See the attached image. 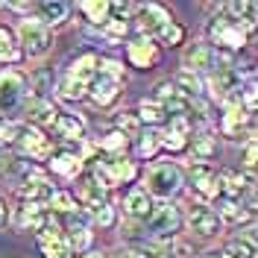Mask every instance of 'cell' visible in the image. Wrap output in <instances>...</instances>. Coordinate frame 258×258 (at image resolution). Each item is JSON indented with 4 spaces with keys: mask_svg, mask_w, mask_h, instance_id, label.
<instances>
[{
    "mask_svg": "<svg viewBox=\"0 0 258 258\" xmlns=\"http://www.w3.org/2000/svg\"><path fill=\"white\" fill-rule=\"evenodd\" d=\"M123 94V68L114 59H100V71L88 85V100L97 109H112L117 97Z\"/></svg>",
    "mask_w": 258,
    "mask_h": 258,
    "instance_id": "cell-1",
    "label": "cell"
},
{
    "mask_svg": "<svg viewBox=\"0 0 258 258\" xmlns=\"http://www.w3.org/2000/svg\"><path fill=\"white\" fill-rule=\"evenodd\" d=\"M97 71H100V56L82 53L80 59H74V62L68 64V71L62 74V80H59V94H62L64 100H71V103L82 100V97L88 94V85H91V80L97 77Z\"/></svg>",
    "mask_w": 258,
    "mask_h": 258,
    "instance_id": "cell-2",
    "label": "cell"
},
{
    "mask_svg": "<svg viewBox=\"0 0 258 258\" xmlns=\"http://www.w3.org/2000/svg\"><path fill=\"white\" fill-rule=\"evenodd\" d=\"M30 103V77L24 71H0V120H12Z\"/></svg>",
    "mask_w": 258,
    "mask_h": 258,
    "instance_id": "cell-3",
    "label": "cell"
},
{
    "mask_svg": "<svg viewBox=\"0 0 258 258\" xmlns=\"http://www.w3.org/2000/svg\"><path fill=\"white\" fill-rule=\"evenodd\" d=\"M206 35H209V47L220 50V53H226V56H235L238 50L246 44V35H249V30L246 27H241V24H235V21H229L226 15H217L209 18V24H206Z\"/></svg>",
    "mask_w": 258,
    "mask_h": 258,
    "instance_id": "cell-4",
    "label": "cell"
},
{
    "mask_svg": "<svg viewBox=\"0 0 258 258\" xmlns=\"http://www.w3.org/2000/svg\"><path fill=\"white\" fill-rule=\"evenodd\" d=\"M91 176L109 191V188H117V185H129L138 176V167L135 161H129L126 156H103V159L94 161V173Z\"/></svg>",
    "mask_w": 258,
    "mask_h": 258,
    "instance_id": "cell-5",
    "label": "cell"
},
{
    "mask_svg": "<svg viewBox=\"0 0 258 258\" xmlns=\"http://www.w3.org/2000/svg\"><path fill=\"white\" fill-rule=\"evenodd\" d=\"M182 170H179V164L173 161H159V164H153L150 170H147V188L144 191L150 197H159V200H170L173 194L182 191Z\"/></svg>",
    "mask_w": 258,
    "mask_h": 258,
    "instance_id": "cell-6",
    "label": "cell"
},
{
    "mask_svg": "<svg viewBox=\"0 0 258 258\" xmlns=\"http://www.w3.org/2000/svg\"><path fill=\"white\" fill-rule=\"evenodd\" d=\"M147 235H153V238H161V241H167V238H176V232L182 229V209L173 206L170 200H161L153 206L150 211V217H147Z\"/></svg>",
    "mask_w": 258,
    "mask_h": 258,
    "instance_id": "cell-7",
    "label": "cell"
},
{
    "mask_svg": "<svg viewBox=\"0 0 258 258\" xmlns=\"http://www.w3.org/2000/svg\"><path fill=\"white\" fill-rule=\"evenodd\" d=\"M223 68H232V56H226L220 50L209 47L206 41H203V44H194V47L185 53V71H191L197 77H203V74L214 77V74L223 71Z\"/></svg>",
    "mask_w": 258,
    "mask_h": 258,
    "instance_id": "cell-8",
    "label": "cell"
},
{
    "mask_svg": "<svg viewBox=\"0 0 258 258\" xmlns=\"http://www.w3.org/2000/svg\"><path fill=\"white\" fill-rule=\"evenodd\" d=\"M18 44H21V53H27L30 59H41L50 47H53V32L41 24V21H24L21 27H18Z\"/></svg>",
    "mask_w": 258,
    "mask_h": 258,
    "instance_id": "cell-9",
    "label": "cell"
},
{
    "mask_svg": "<svg viewBox=\"0 0 258 258\" xmlns=\"http://www.w3.org/2000/svg\"><path fill=\"white\" fill-rule=\"evenodd\" d=\"M12 147L18 150V156L27 159L30 164L32 161H47L50 156H53L50 138L35 126H18V135H15V144Z\"/></svg>",
    "mask_w": 258,
    "mask_h": 258,
    "instance_id": "cell-10",
    "label": "cell"
},
{
    "mask_svg": "<svg viewBox=\"0 0 258 258\" xmlns=\"http://www.w3.org/2000/svg\"><path fill=\"white\" fill-rule=\"evenodd\" d=\"M38 173L35 164L21 159L18 153H0V182L12 185V188H24V182Z\"/></svg>",
    "mask_w": 258,
    "mask_h": 258,
    "instance_id": "cell-11",
    "label": "cell"
},
{
    "mask_svg": "<svg viewBox=\"0 0 258 258\" xmlns=\"http://www.w3.org/2000/svg\"><path fill=\"white\" fill-rule=\"evenodd\" d=\"M191 188L203 200V206L211 200H220V176L209 164H194L191 167Z\"/></svg>",
    "mask_w": 258,
    "mask_h": 258,
    "instance_id": "cell-12",
    "label": "cell"
},
{
    "mask_svg": "<svg viewBox=\"0 0 258 258\" xmlns=\"http://www.w3.org/2000/svg\"><path fill=\"white\" fill-rule=\"evenodd\" d=\"M170 21H173L170 12L164 6H159V3H141V6H135V27L144 32V38H153Z\"/></svg>",
    "mask_w": 258,
    "mask_h": 258,
    "instance_id": "cell-13",
    "label": "cell"
},
{
    "mask_svg": "<svg viewBox=\"0 0 258 258\" xmlns=\"http://www.w3.org/2000/svg\"><path fill=\"white\" fill-rule=\"evenodd\" d=\"M188 229H191L197 238H214V235H220V217H217V211L211 209V206H203V203H197L191 211H188Z\"/></svg>",
    "mask_w": 258,
    "mask_h": 258,
    "instance_id": "cell-14",
    "label": "cell"
},
{
    "mask_svg": "<svg viewBox=\"0 0 258 258\" xmlns=\"http://www.w3.org/2000/svg\"><path fill=\"white\" fill-rule=\"evenodd\" d=\"M126 59L132 68H138V71H153L156 64L161 62V47H156L150 38H135V41H129L126 47Z\"/></svg>",
    "mask_w": 258,
    "mask_h": 258,
    "instance_id": "cell-15",
    "label": "cell"
},
{
    "mask_svg": "<svg viewBox=\"0 0 258 258\" xmlns=\"http://www.w3.org/2000/svg\"><path fill=\"white\" fill-rule=\"evenodd\" d=\"M74 200H77V206H80L82 211H100L103 206H109V197H106V188L97 182L94 176H85L77 185V194H74Z\"/></svg>",
    "mask_w": 258,
    "mask_h": 258,
    "instance_id": "cell-16",
    "label": "cell"
},
{
    "mask_svg": "<svg viewBox=\"0 0 258 258\" xmlns=\"http://www.w3.org/2000/svg\"><path fill=\"white\" fill-rule=\"evenodd\" d=\"M38 246H41V252L47 258H74L71 255V249H68V241H64V232L59 229L56 223H44L38 232Z\"/></svg>",
    "mask_w": 258,
    "mask_h": 258,
    "instance_id": "cell-17",
    "label": "cell"
},
{
    "mask_svg": "<svg viewBox=\"0 0 258 258\" xmlns=\"http://www.w3.org/2000/svg\"><path fill=\"white\" fill-rule=\"evenodd\" d=\"M191 120H167V126L159 132V144L170 153H185L188 141H191Z\"/></svg>",
    "mask_w": 258,
    "mask_h": 258,
    "instance_id": "cell-18",
    "label": "cell"
},
{
    "mask_svg": "<svg viewBox=\"0 0 258 258\" xmlns=\"http://www.w3.org/2000/svg\"><path fill=\"white\" fill-rule=\"evenodd\" d=\"M47 167L53 176L59 179H77V173L82 170V159L74 153V150H53V156L47 159Z\"/></svg>",
    "mask_w": 258,
    "mask_h": 258,
    "instance_id": "cell-19",
    "label": "cell"
},
{
    "mask_svg": "<svg viewBox=\"0 0 258 258\" xmlns=\"http://www.w3.org/2000/svg\"><path fill=\"white\" fill-rule=\"evenodd\" d=\"M21 194H24V203H32V206H47V200L56 194V188H53V182H50V179L38 170L32 179H27V182H24Z\"/></svg>",
    "mask_w": 258,
    "mask_h": 258,
    "instance_id": "cell-20",
    "label": "cell"
},
{
    "mask_svg": "<svg viewBox=\"0 0 258 258\" xmlns=\"http://www.w3.org/2000/svg\"><path fill=\"white\" fill-rule=\"evenodd\" d=\"M220 176V200H235V203H241L243 194L249 191V185H252V176H241L238 170H223V173H217Z\"/></svg>",
    "mask_w": 258,
    "mask_h": 258,
    "instance_id": "cell-21",
    "label": "cell"
},
{
    "mask_svg": "<svg viewBox=\"0 0 258 258\" xmlns=\"http://www.w3.org/2000/svg\"><path fill=\"white\" fill-rule=\"evenodd\" d=\"M153 197L144 191V188H132L126 194V203H123V209H126V217L129 220H135V223H147V217H150V211H153Z\"/></svg>",
    "mask_w": 258,
    "mask_h": 258,
    "instance_id": "cell-22",
    "label": "cell"
},
{
    "mask_svg": "<svg viewBox=\"0 0 258 258\" xmlns=\"http://www.w3.org/2000/svg\"><path fill=\"white\" fill-rule=\"evenodd\" d=\"M53 132H56L62 141H68V144H80L82 138H85V120L77 117V114L59 112L56 123H53Z\"/></svg>",
    "mask_w": 258,
    "mask_h": 258,
    "instance_id": "cell-23",
    "label": "cell"
},
{
    "mask_svg": "<svg viewBox=\"0 0 258 258\" xmlns=\"http://www.w3.org/2000/svg\"><path fill=\"white\" fill-rule=\"evenodd\" d=\"M170 82H173V88H176L185 100H191V103L203 100V91H206V80H203V77H197L191 71H179Z\"/></svg>",
    "mask_w": 258,
    "mask_h": 258,
    "instance_id": "cell-24",
    "label": "cell"
},
{
    "mask_svg": "<svg viewBox=\"0 0 258 258\" xmlns=\"http://www.w3.org/2000/svg\"><path fill=\"white\" fill-rule=\"evenodd\" d=\"M188 153L197 159V164H206L209 159H214V156H217V138H214L211 132H191Z\"/></svg>",
    "mask_w": 258,
    "mask_h": 258,
    "instance_id": "cell-25",
    "label": "cell"
},
{
    "mask_svg": "<svg viewBox=\"0 0 258 258\" xmlns=\"http://www.w3.org/2000/svg\"><path fill=\"white\" fill-rule=\"evenodd\" d=\"M44 223H47V211H44V206H32V203L18 206V211H15V226L18 229L38 232Z\"/></svg>",
    "mask_w": 258,
    "mask_h": 258,
    "instance_id": "cell-26",
    "label": "cell"
},
{
    "mask_svg": "<svg viewBox=\"0 0 258 258\" xmlns=\"http://www.w3.org/2000/svg\"><path fill=\"white\" fill-rule=\"evenodd\" d=\"M217 217H220V223L241 226V223H249L252 220V209H243V203H235V200H220Z\"/></svg>",
    "mask_w": 258,
    "mask_h": 258,
    "instance_id": "cell-27",
    "label": "cell"
},
{
    "mask_svg": "<svg viewBox=\"0 0 258 258\" xmlns=\"http://www.w3.org/2000/svg\"><path fill=\"white\" fill-rule=\"evenodd\" d=\"M59 117V109L53 106V100H44V103H30V120L35 129H53Z\"/></svg>",
    "mask_w": 258,
    "mask_h": 258,
    "instance_id": "cell-28",
    "label": "cell"
},
{
    "mask_svg": "<svg viewBox=\"0 0 258 258\" xmlns=\"http://www.w3.org/2000/svg\"><path fill=\"white\" fill-rule=\"evenodd\" d=\"M35 12L41 15V24L50 30V27H59L64 18H68L71 6H68V3H62V0H56V3H38V6H35Z\"/></svg>",
    "mask_w": 258,
    "mask_h": 258,
    "instance_id": "cell-29",
    "label": "cell"
},
{
    "mask_svg": "<svg viewBox=\"0 0 258 258\" xmlns=\"http://www.w3.org/2000/svg\"><path fill=\"white\" fill-rule=\"evenodd\" d=\"M18 59H21V50H18L15 32L0 24V64H12Z\"/></svg>",
    "mask_w": 258,
    "mask_h": 258,
    "instance_id": "cell-30",
    "label": "cell"
},
{
    "mask_svg": "<svg viewBox=\"0 0 258 258\" xmlns=\"http://www.w3.org/2000/svg\"><path fill=\"white\" fill-rule=\"evenodd\" d=\"M150 41H153L156 47H159V44H167V47H176V44H182V41H185V30L179 27L176 21H170V24H164V27H161V30L156 32V35H153Z\"/></svg>",
    "mask_w": 258,
    "mask_h": 258,
    "instance_id": "cell-31",
    "label": "cell"
},
{
    "mask_svg": "<svg viewBox=\"0 0 258 258\" xmlns=\"http://www.w3.org/2000/svg\"><path fill=\"white\" fill-rule=\"evenodd\" d=\"M138 120L141 123H150V126H159V123H167V114L156 100H141L138 106Z\"/></svg>",
    "mask_w": 258,
    "mask_h": 258,
    "instance_id": "cell-32",
    "label": "cell"
},
{
    "mask_svg": "<svg viewBox=\"0 0 258 258\" xmlns=\"http://www.w3.org/2000/svg\"><path fill=\"white\" fill-rule=\"evenodd\" d=\"M44 209H50L53 214L64 217V214L77 211L80 206H77V200H74V194H71V191H56V194H53V197L47 200V206H44Z\"/></svg>",
    "mask_w": 258,
    "mask_h": 258,
    "instance_id": "cell-33",
    "label": "cell"
},
{
    "mask_svg": "<svg viewBox=\"0 0 258 258\" xmlns=\"http://www.w3.org/2000/svg\"><path fill=\"white\" fill-rule=\"evenodd\" d=\"M126 144H129V138L123 135V132H117V129H112L109 135L100 138V150H103L106 156H123Z\"/></svg>",
    "mask_w": 258,
    "mask_h": 258,
    "instance_id": "cell-34",
    "label": "cell"
},
{
    "mask_svg": "<svg viewBox=\"0 0 258 258\" xmlns=\"http://www.w3.org/2000/svg\"><path fill=\"white\" fill-rule=\"evenodd\" d=\"M135 150H138V156L141 159H153L156 153L161 150L159 144V132H153V129H147V132H138V144H135Z\"/></svg>",
    "mask_w": 258,
    "mask_h": 258,
    "instance_id": "cell-35",
    "label": "cell"
},
{
    "mask_svg": "<svg viewBox=\"0 0 258 258\" xmlns=\"http://www.w3.org/2000/svg\"><path fill=\"white\" fill-rule=\"evenodd\" d=\"M129 32V24L126 21H114V18H106L103 24H100V35L106 38V41H123Z\"/></svg>",
    "mask_w": 258,
    "mask_h": 258,
    "instance_id": "cell-36",
    "label": "cell"
},
{
    "mask_svg": "<svg viewBox=\"0 0 258 258\" xmlns=\"http://www.w3.org/2000/svg\"><path fill=\"white\" fill-rule=\"evenodd\" d=\"M226 255L229 258H255V241L252 238H235L226 246Z\"/></svg>",
    "mask_w": 258,
    "mask_h": 258,
    "instance_id": "cell-37",
    "label": "cell"
},
{
    "mask_svg": "<svg viewBox=\"0 0 258 258\" xmlns=\"http://www.w3.org/2000/svg\"><path fill=\"white\" fill-rule=\"evenodd\" d=\"M161 255L164 258H188L191 255V246L182 238H167V241L161 243Z\"/></svg>",
    "mask_w": 258,
    "mask_h": 258,
    "instance_id": "cell-38",
    "label": "cell"
},
{
    "mask_svg": "<svg viewBox=\"0 0 258 258\" xmlns=\"http://www.w3.org/2000/svg\"><path fill=\"white\" fill-rule=\"evenodd\" d=\"M114 123H117V132H123V135H138L141 132V120H138V114L135 112H120L114 117Z\"/></svg>",
    "mask_w": 258,
    "mask_h": 258,
    "instance_id": "cell-39",
    "label": "cell"
},
{
    "mask_svg": "<svg viewBox=\"0 0 258 258\" xmlns=\"http://www.w3.org/2000/svg\"><path fill=\"white\" fill-rule=\"evenodd\" d=\"M80 9H82V15L88 18L91 24H97V27L109 18V3H80Z\"/></svg>",
    "mask_w": 258,
    "mask_h": 258,
    "instance_id": "cell-40",
    "label": "cell"
},
{
    "mask_svg": "<svg viewBox=\"0 0 258 258\" xmlns=\"http://www.w3.org/2000/svg\"><path fill=\"white\" fill-rule=\"evenodd\" d=\"M15 135H18V126L12 120H0V150L15 144Z\"/></svg>",
    "mask_w": 258,
    "mask_h": 258,
    "instance_id": "cell-41",
    "label": "cell"
},
{
    "mask_svg": "<svg viewBox=\"0 0 258 258\" xmlns=\"http://www.w3.org/2000/svg\"><path fill=\"white\" fill-rule=\"evenodd\" d=\"M94 223H100L103 229L114 226V209H112V206H103L100 211H94Z\"/></svg>",
    "mask_w": 258,
    "mask_h": 258,
    "instance_id": "cell-42",
    "label": "cell"
},
{
    "mask_svg": "<svg viewBox=\"0 0 258 258\" xmlns=\"http://www.w3.org/2000/svg\"><path fill=\"white\" fill-rule=\"evenodd\" d=\"M243 167L252 173V167H255V141H246V150H243Z\"/></svg>",
    "mask_w": 258,
    "mask_h": 258,
    "instance_id": "cell-43",
    "label": "cell"
},
{
    "mask_svg": "<svg viewBox=\"0 0 258 258\" xmlns=\"http://www.w3.org/2000/svg\"><path fill=\"white\" fill-rule=\"evenodd\" d=\"M9 220H12V206H9V203L0 197V232L9 226Z\"/></svg>",
    "mask_w": 258,
    "mask_h": 258,
    "instance_id": "cell-44",
    "label": "cell"
},
{
    "mask_svg": "<svg viewBox=\"0 0 258 258\" xmlns=\"http://www.w3.org/2000/svg\"><path fill=\"white\" fill-rule=\"evenodd\" d=\"M82 258H109L106 252H88V255H82Z\"/></svg>",
    "mask_w": 258,
    "mask_h": 258,
    "instance_id": "cell-45",
    "label": "cell"
},
{
    "mask_svg": "<svg viewBox=\"0 0 258 258\" xmlns=\"http://www.w3.org/2000/svg\"><path fill=\"white\" fill-rule=\"evenodd\" d=\"M206 258H229V255H226V252H209Z\"/></svg>",
    "mask_w": 258,
    "mask_h": 258,
    "instance_id": "cell-46",
    "label": "cell"
}]
</instances>
